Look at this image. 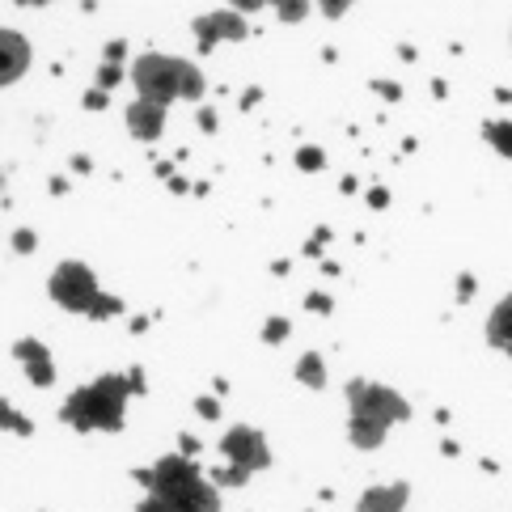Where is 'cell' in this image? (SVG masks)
Instances as JSON below:
<instances>
[{
  "mask_svg": "<svg viewBox=\"0 0 512 512\" xmlns=\"http://www.w3.org/2000/svg\"><path fill=\"white\" fill-rule=\"evenodd\" d=\"M136 390H140L136 373L132 377H98L94 386L77 390L64 402V419L72 428H81V432H89V428L115 432L123 424V398L136 394Z\"/></svg>",
  "mask_w": 512,
  "mask_h": 512,
  "instance_id": "obj_1",
  "label": "cell"
},
{
  "mask_svg": "<svg viewBox=\"0 0 512 512\" xmlns=\"http://www.w3.org/2000/svg\"><path fill=\"white\" fill-rule=\"evenodd\" d=\"M347 402H352V441L360 449H377L398 419H407L411 407L402 402L394 390L369 386V381H352L347 386Z\"/></svg>",
  "mask_w": 512,
  "mask_h": 512,
  "instance_id": "obj_2",
  "label": "cell"
},
{
  "mask_svg": "<svg viewBox=\"0 0 512 512\" xmlns=\"http://www.w3.org/2000/svg\"><path fill=\"white\" fill-rule=\"evenodd\" d=\"M149 496L166 512H216L221 508L216 487L199 479L182 457H166V462H157V470L149 474Z\"/></svg>",
  "mask_w": 512,
  "mask_h": 512,
  "instance_id": "obj_3",
  "label": "cell"
},
{
  "mask_svg": "<svg viewBox=\"0 0 512 512\" xmlns=\"http://www.w3.org/2000/svg\"><path fill=\"white\" fill-rule=\"evenodd\" d=\"M132 81L140 89V98L157 102V106H166L174 98H199V94H204V77H199V68L187 64V60H170V56H144V60H136Z\"/></svg>",
  "mask_w": 512,
  "mask_h": 512,
  "instance_id": "obj_4",
  "label": "cell"
},
{
  "mask_svg": "<svg viewBox=\"0 0 512 512\" xmlns=\"http://www.w3.org/2000/svg\"><path fill=\"white\" fill-rule=\"evenodd\" d=\"M51 297H56L64 309H72V314H89V318L119 314V301L102 297L94 271L81 267V263H60L56 267V276H51Z\"/></svg>",
  "mask_w": 512,
  "mask_h": 512,
  "instance_id": "obj_5",
  "label": "cell"
},
{
  "mask_svg": "<svg viewBox=\"0 0 512 512\" xmlns=\"http://www.w3.org/2000/svg\"><path fill=\"white\" fill-rule=\"evenodd\" d=\"M221 453L229 457V470L216 474V483H246L250 470H263L271 462L267 441L254 428H233L225 441H221Z\"/></svg>",
  "mask_w": 512,
  "mask_h": 512,
  "instance_id": "obj_6",
  "label": "cell"
},
{
  "mask_svg": "<svg viewBox=\"0 0 512 512\" xmlns=\"http://www.w3.org/2000/svg\"><path fill=\"white\" fill-rule=\"evenodd\" d=\"M195 34H199V47L204 51H212L221 39H246V22L237 13H229V9H221V13H208V17H199L195 22Z\"/></svg>",
  "mask_w": 512,
  "mask_h": 512,
  "instance_id": "obj_7",
  "label": "cell"
},
{
  "mask_svg": "<svg viewBox=\"0 0 512 512\" xmlns=\"http://www.w3.org/2000/svg\"><path fill=\"white\" fill-rule=\"evenodd\" d=\"M161 123H166V106H157V102L140 98L132 111H127V127H132V136H140V140H157Z\"/></svg>",
  "mask_w": 512,
  "mask_h": 512,
  "instance_id": "obj_8",
  "label": "cell"
},
{
  "mask_svg": "<svg viewBox=\"0 0 512 512\" xmlns=\"http://www.w3.org/2000/svg\"><path fill=\"white\" fill-rule=\"evenodd\" d=\"M13 356L30 369V381H34V386H51V381H56V369H51L47 352H43V347L34 343V339H22V343H17V347H13Z\"/></svg>",
  "mask_w": 512,
  "mask_h": 512,
  "instance_id": "obj_9",
  "label": "cell"
},
{
  "mask_svg": "<svg viewBox=\"0 0 512 512\" xmlns=\"http://www.w3.org/2000/svg\"><path fill=\"white\" fill-rule=\"evenodd\" d=\"M487 339L500 347L504 356H512V297H504L487 318Z\"/></svg>",
  "mask_w": 512,
  "mask_h": 512,
  "instance_id": "obj_10",
  "label": "cell"
},
{
  "mask_svg": "<svg viewBox=\"0 0 512 512\" xmlns=\"http://www.w3.org/2000/svg\"><path fill=\"white\" fill-rule=\"evenodd\" d=\"M402 500H407V487H402V483H394L390 491L377 487V491H369V496L360 500V512H398Z\"/></svg>",
  "mask_w": 512,
  "mask_h": 512,
  "instance_id": "obj_11",
  "label": "cell"
},
{
  "mask_svg": "<svg viewBox=\"0 0 512 512\" xmlns=\"http://www.w3.org/2000/svg\"><path fill=\"white\" fill-rule=\"evenodd\" d=\"M22 68H26V39L22 34H13V30H5V81H17L22 77Z\"/></svg>",
  "mask_w": 512,
  "mask_h": 512,
  "instance_id": "obj_12",
  "label": "cell"
},
{
  "mask_svg": "<svg viewBox=\"0 0 512 512\" xmlns=\"http://www.w3.org/2000/svg\"><path fill=\"white\" fill-rule=\"evenodd\" d=\"M233 5L237 9H259V5H267V0H233ZM271 5L280 9L284 22H301L305 9H309V0H271Z\"/></svg>",
  "mask_w": 512,
  "mask_h": 512,
  "instance_id": "obj_13",
  "label": "cell"
},
{
  "mask_svg": "<svg viewBox=\"0 0 512 512\" xmlns=\"http://www.w3.org/2000/svg\"><path fill=\"white\" fill-rule=\"evenodd\" d=\"M483 132H487V140L496 144V149H500L504 157H512V123H500V119H496V123H487Z\"/></svg>",
  "mask_w": 512,
  "mask_h": 512,
  "instance_id": "obj_14",
  "label": "cell"
},
{
  "mask_svg": "<svg viewBox=\"0 0 512 512\" xmlns=\"http://www.w3.org/2000/svg\"><path fill=\"white\" fill-rule=\"evenodd\" d=\"M297 377L305 381V386H322V381H326V369H322V360L314 356V352H309L301 364H297Z\"/></svg>",
  "mask_w": 512,
  "mask_h": 512,
  "instance_id": "obj_15",
  "label": "cell"
},
{
  "mask_svg": "<svg viewBox=\"0 0 512 512\" xmlns=\"http://www.w3.org/2000/svg\"><path fill=\"white\" fill-rule=\"evenodd\" d=\"M284 335H288V322H284V318H271L267 331H263V339H267V343H280Z\"/></svg>",
  "mask_w": 512,
  "mask_h": 512,
  "instance_id": "obj_16",
  "label": "cell"
},
{
  "mask_svg": "<svg viewBox=\"0 0 512 512\" xmlns=\"http://www.w3.org/2000/svg\"><path fill=\"white\" fill-rule=\"evenodd\" d=\"M326 17H343V9H352V0H318Z\"/></svg>",
  "mask_w": 512,
  "mask_h": 512,
  "instance_id": "obj_17",
  "label": "cell"
},
{
  "mask_svg": "<svg viewBox=\"0 0 512 512\" xmlns=\"http://www.w3.org/2000/svg\"><path fill=\"white\" fill-rule=\"evenodd\" d=\"M115 81H119V64H115V68L106 64V68H102V77H98V85H102V89H111Z\"/></svg>",
  "mask_w": 512,
  "mask_h": 512,
  "instance_id": "obj_18",
  "label": "cell"
},
{
  "mask_svg": "<svg viewBox=\"0 0 512 512\" xmlns=\"http://www.w3.org/2000/svg\"><path fill=\"white\" fill-rule=\"evenodd\" d=\"M297 161H301L305 170H314V166H322V153H314V149H301V157H297Z\"/></svg>",
  "mask_w": 512,
  "mask_h": 512,
  "instance_id": "obj_19",
  "label": "cell"
},
{
  "mask_svg": "<svg viewBox=\"0 0 512 512\" xmlns=\"http://www.w3.org/2000/svg\"><path fill=\"white\" fill-rule=\"evenodd\" d=\"M13 242H17V250H34V233H26V229H22V233L13 237Z\"/></svg>",
  "mask_w": 512,
  "mask_h": 512,
  "instance_id": "obj_20",
  "label": "cell"
},
{
  "mask_svg": "<svg viewBox=\"0 0 512 512\" xmlns=\"http://www.w3.org/2000/svg\"><path fill=\"white\" fill-rule=\"evenodd\" d=\"M140 512H166V508H161V504H157V500L149 496V500H144V504H140Z\"/></svg>",
  "mask_w": 512,
  "mask_h": 512,
  "instance_id": "obj_21",
  "label": "cell"
},
{
  "mask_svg": "<svg viewBox=\"0 0 512 512\" xmlns=\"http://www.w3.org/2000/svg\"><path fill=\"white\" fill-rule=\"evenodd\" d=\"M22 5H43V0H22Z\"/></svg>",
  "mask_w": 512,
  "mask_h": 512,
  "instance_id": "obj_22",
  "label": "cell"
}]
</instances>
